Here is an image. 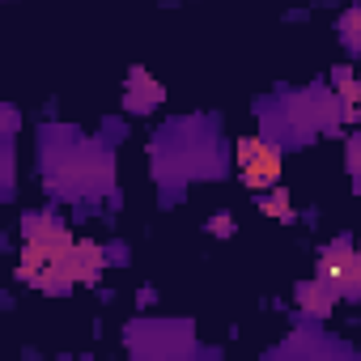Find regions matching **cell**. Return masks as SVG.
I'll list each match as a JSON object with an SVG mask.
<instances>
[{"label":"cell","mask_w":361,"mask_h":361,"mask_svg":"<svg viewBox=\"0 0 361 361\" xmlns=\"http://www.w3.org/2000/svg\"><path fill=\"white\" fill-rule=\"evenodd\" d=\"M319 281L331 289V293H353L357 285V251L348 243H331L319 259Z\"/></svg>","instance_id":"3957f363"},{"label":"cell","mask_w":361,"mask_h":361,"mask_svg":"<svg viewBox=\"0 0 361 361\" xmlns=\"http://www.w3.org/2000/svg\"><path fill=\"white\" fill-rule=\"evenodd\" d=\"M102 264H106L102 247L90 243V238H77L73 251H68V285H94L98 272H102Z\"/></svg>","instance_id":"277c9868"},{"label":"cell","mask_w":361,"mask_h":361,"mask_svg":"<svg viewBox=\"0 0 361 361\" xmlns=\"http://www.w3.org/2000/svg\"><path fill=\"white\" fill-rule=\"evenodd\" d=\"M153 102H161V85L149 81L145 68H136V73L128 77V106H132V111H149Z\"/></svg>","instance_id":"5b68a950"},{"label":"cell","mask_w":361,"mask_h":361,"mask_svg":"<svg viewBox=\"0 0 361 361\" xmlns=\"http://www.w3.org/2000/svg\"><path fill=\"white\" fill-rule=\"evenodd\" d=\"M357 289H361V251H357V281H353Z\"/></svg>","instance_id":"8fae6325"},{"label":"cell","mask_w":361,"mask_h":361,"mask_svg":"<svg viewBox=\"0 0 361 361\" xmlns=\"http://www.w3.org/2000/svg\"><path fill=\"white\" fill-rule=\"evenodd\" d=\"M344 35H348V39H361V9H353V13L344 18Z\"/></svg>","instance_id":"ba28073f"},{"label":"cell","mask_w":361,"mask_h":361,"mask_svg":"<svg viewBox=\"0 0 361 361\" xmlns=\"http://www.w3.org/2000/svg\"><path fill=\"white\" fill-rule=\"evenodd\" d=\"M213 234H230V217H213Z\"/></svg>","instance_id":"30bf717a"},{"label":"cell","mask_w":361,"mask_h":361,"mask_svg":"<svg viewBox=\"0 0 361 361\" xmlns=\"http://www.w3.org/2000/svg\"><path fill=\"white\" fill-rule=\"evenodd\" d=\"M238 174L247 188H276L281 183V149L259 136L238 140Z\"/></svg>","instance_id":"7a4b0ae2"},{"label":"cell","mask_w":361,"mask_h":361,"mask_svg":"<svg viewBox=\"0 0 361 361\" xmlns=\"http://www.w3.org/2000/svg\"><path fill=\"white\" fill-rule=\"evenodd\" d=\"M348 166H353V174L361 178V140H357V145L348 149Z\"/></svg>","instance_id":"9c48e42d"},{"label":"cell","mask_w":361,"mask_h":361,"mask_svg":"<svg viewBox=\"0 0 361 361\" xmlns=\"http://www.w3.org/2000/svg\"><path fill=\"white\" fill-rule=\"evenodd\" d=\"M22 259H18V281L43 289V293H60L68 289V251H73V234L68 226H60L56 217H26L22 221Z\"/></svg>","instance_id":"6da1fadb"},{"label":"cell","mask_w":361,"mask_h":361,"mask_svg":"<svg viewBox=\"0 0 361 361\" xmlns=\"http://www.w3.org/2000/svg\"><path fill=\"white\" fill-rule=\"evenodd\" d=\"M264 213H268V217H281V221H289V217H293L289 192H281V188H276V192H272V200H264Z\"/></svg>","instance_id":"52a82bcc"},{"label":"cell","mask_w":361,"mask_h":361,"mask_svg":"<svg viewBox=\"0 0 361 361\" xmlns=\"http://www.w3.org/2000/svg\"><path fill=\"white\" fill-rule=\"evenodd\" d=\"M331 298H336V293H331L319 276H314L310 285H302V289H298V306H302V310H310V314H327V310H331Z\"/></svg>","instance_id":"8992f818"}]
</instances>
